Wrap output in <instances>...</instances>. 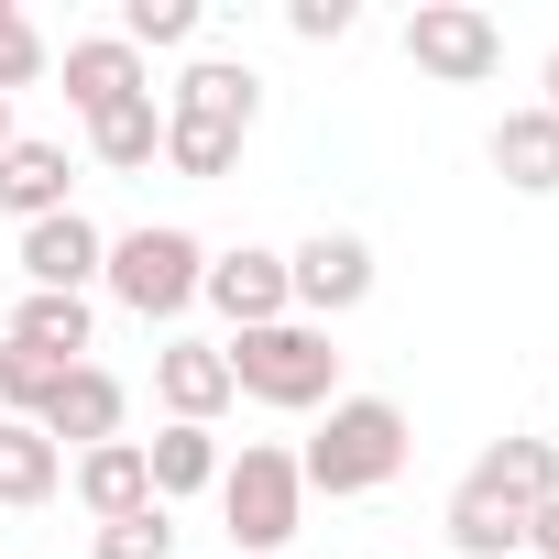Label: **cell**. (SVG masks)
Wrapping results in <instances>:
<instances>
[{
    "label": "cell",
    "instance_id": "6da1fadb",
    "mask_svg": "<svg viewBox=\"0 0 559 559\" xmlns=\"http://www.w3.org/2000/svg\"><path fill=\"white\" fill-rule=\"evenodd\" d=\"M252 121H263V78H252L241 56H198V67L165 88V165L209 187V176H230V165H241Z\"/></svg>",
    "mask_w": 559,
    "mask_h": 559
},
{
    "label": "cell",
    "instance_id": "7a4b0ae2",
    "mask_svg": "<svg viewBox=\"0 0 559 559\" xmlns=\"http://www.w3.org/2000/svg\"><path fill=\"white\" fill-rule=\"evenodd\" d=\"M406 450H417V428H406L395 395H341V406L319 417V439L297 450V483H308V493H384V483L406 472Z\"/></svg>",
    "mask_w": 559,
    "mask_h": 559
},
{
    "label": "cell",
    "instance_id": "3957f363",
    "mask_svg": "<svg viewBox=\"0 0 559 559\" xmlns=\"http://www.w3.org/2000/svg\"><path fill=\"white\" fill-rule=\"evenodd\" d=\"M219 362H230V395H252V406H274V417L341 406V352H330V330H308V319L241 330V341H219Z\"/></svg>",
    "mask_w": 559,
    "mask_h": 559
},
{
    "label": "cell",
    "instance_id": "277c9868",
    "mask_svg": "<svg viewBox=\"0 0 559 559\" xmlns=\"http://www.w3.org/2000/svg\"><path fill=\"white\" fill-rule=\"evenodd\" d=\"M198 274H209V241H198V230H176V219H143V230H121V241H110L99 286H110L132 319H187V308H198Z\"/></svg>",
    "mask_w": 559,
    "mask_h": 559
},
{
    "label": "cell",
    "instance_id": "5b68a950",
    "mask_svg": "<svg viewBox=\"0 0 559 559\" xmlns=\"http://www.w3.org/2000/svg\"><path fill=\"white\" fill-rule=\"evenodd\" d=\"M219 515H230V559H263V548H286V537H297V515H308L297 450H274V439H241V461H219Z\"/></svg>",
    "mask_w": 559,
    "mask_h": 559
},
{
    "label": "cell",
    "instance_id": "8992f818",
    "mask_svg": "<svg viewBox=\"0 0 559 559\" xmlns=\"http://www.w3.org/2000/svg\"><path fill=\"white\" fill-rule=\"evenodd\" d=\"M406 67L439 78V88H483L504 67V23L483 12V0H417L406 12Z\"/></svg>",
    "mask_w": 559,
    "mask_h": 559
},
{
    "label": "cell",
    "instance_id": "52a82bcc",
    "mask_svg": "<svg viewBox=\"0 0 559 559\" xmlns=\"http://www.w3.org/2000/svg\"><path fill=\"white\" fill-rule=\"evenodd\" d=\"M362 297H373V241H362V230H308V241L286 252V308H297L308 330L352 319Z\"/></svg>",
    "mask_w": 559,
    "mask_h": 559
},
{
    "label": "cell",
    "instance_id": "ba28073f",
    "mask_svg": "<svg viewBox=\"0 0 559 559\" xmlns=\"http://www.w3.org/2000/svg\"><path fill=\"white\" fill-rule=\"evenodd\" d=\"M12 263H23V286H34V297H88V286H99V263H110V230H99L88 209H56V219L23 230Z\"/></svg>",
    "mask_w": 559,
    "mask_h": 559
},
{
    "label": "cell",
    "instance_id": "9c48e42d",
    "mask_svg": "<svg viewBox=\"0 0 559 559\" xmlns=\"http://www.w3.org/2000/svg\"><path fill=\"white\" fill-rule=\"evenodd\" d=\"M198 297L230 319V341H241V330H274V319H297V308H286V252H263V241H230V252H209Z\"/></svg>",
    "mask_w": 559,
    "mask_h": 559
},
{
    "label": "cell",
    "instance_id": "30bf717a",
    "mask_svg": "<svg viewBox=\"0 0 559 559\" xmlns=\"http://www.w3.org/2000/svg\"><path fill=\"white\" fill-rule=\"evenodd\" d=\"M461 493H472V504H504V515H537V504L559 493V439H493V450L461 472Z\"/></svg>",
    "mask_w": 559,
    "mask_h": 559
},
{
    "label": "cell",
    "instance_id": "8fae6325",
    "mask_svg": "<svg viewBox=\"0 0 559 559\" xmlns=\"http://www.w3.org/2000/svg\"><path fill=\"white\" fill-rule=\"evenodd\" d=\"M154 395H165V428H219V406H230L219 341H165L154 352Z\"/></svg>",
    "mask_w": 559,
    "mask_h": 559
},
{
    "label": "cell",
    "instance_id": "7c38bea8",
    "mask_svg": "<svg viewBox=\"0 0 559 559\" xmlns=\"http://www.w3.org/2000/svg\"><path fill=\"white\" fill-rule=\"evenodd\" d=\"M154 78H143V56L121 45V34H78L67 45V110L78 121H99V110H121V99H143Z\"/></svg>",
    "mask_w": 559,
    "mask_h": 559
},
{
    "label": "cell",
    "instance_id": "4fadbf2b",
    "mask_svg": "<svg viewBox=\"0 0 559 559\" xmlns=\"http://www.w3.org/2000/svg\"><path fill=\"white\" fill-rule=\"evenodd\" d=\"M121 406H132L121 373H110V362H78V373L56 384V406H45V439H56V450H99V439H121Z\"/></svg>",
    "mask_w": 559,
    "mask_h": 559
},
{
    "label": "cell",
    "instance_id": "5bb4252c",
    "mask_svg": "<svg viewBox=\"0 0 559 559\" xmlns=\"http://www.w3.org/2000/svg\"><path fill=\"white\" fill-rule=\"evenodd\" d=\"M483 154H493V176L515 198H559V110H504Z\"/></svg>",
    "mask_w": 559,
    "mask_h": 559
},
{
    "label": "cell",
    "instance_id": "9a60e30c",
    "mask_svg": "<svg viewBox=\"0 0 559 559\" xmlns=\"http://www.w3.org/2000/svg\"><path fill=\"white\" fill-rule=\"evenodd\" d=\"M67 176H78V165H67V143H34V132H23L12 154H0V209H12V219L34 230V219L78 209V198H67Z\"/></svg>",
    "mask_w": 559,
    "mask_h": 559
},
{
    "label": "cell",
    "instance_id": "2e32d148",
    "mask_svg": "<svg viewBox=\"0 0 559 559\" xmlns=\"http://www.w3.org/2000/svg\"><path fill=\"white\" fill-rule=\"evenodd\" d=\"M78 504L110 526V515H143L154 504V472H143V439H99V450H78Z\"/></svg>",
    "mask_w": 559,
    "mask_h": 559
},
{
    "label": "cell",
    "instance_id": "e0dca14e",
    "mask_svg": "<svg viewBox=\"0 0 559 559\" xmlns=\"http://www.w3.org/2000/svg\"><path fill=\"white\" fill-rule=\"evenodd\" d=\"M219 428H154L143 439V472H154V504H176V493H219Z\"/></svg>",
    "mask_w": 559,
    "mask_h": 559
},
{
    "label": "cell",
    "instance_id": "ac0fdd59",
    "mask_svg": "<svg viewBox=\"0 0 559 559\" xmlns=\"http://www.w3.org/2000/svg\"><path fill=\"white\" fill-rule=\"evenodd\" d=\"M88 330H99L88 297H34V286H23V308H12L0 341H23V352H45V362H88Z\"/></svg>",
    "mask_w": 559,
    "mask_h": 559
},
{
    "label": "cell",
    "instance_id": "d6986e66",
    "mask_svg": "<svg viewBox=\"0 0 559 559\" xmlns=\"http://www.w3.org/2000/svg\"><path fill=\"white\" fill-rule=\"evenodd\" d=\"M88 154H99L110 176H143V165H165V99L143 88V99L99 110V121H88Z\"/></svg>",
    "mask_w": 559,
    "mask_h": 559
},
{
    "label": "cell",
    "instance_id": "ffe728a7",
    "mask_svg": "<svg viewBox=\"0 0 559 559\" xmlns=\"http://www.w3.org/2000/svg\"><path fill=\"white\" fill-rule=\"evenodd\" d=\"M67 373H78V362H45V352H23V341H0V417H12V428H45V406H56Z\"/></svg>",
    "mask_w": 559,
    "mask_h": 559
},
{
    "label": "cell",
    "instance_id": "44dd1931",
    "mask_svg": "<svg viewBox=\"0 0 559 559\" xmlns=\"http://www.w3.org/2000/svg\"><path fill=\"white\" fill-rule=\"evenodd\" d=\"M67 483V450L45 428H0V504H45Z\"/></svg>",
    "mask_w": 559,
    "mask_h": 559
},
{
    "label": "cell",
    "instance_id": "7402d4cb",
    "mask_svg": "<svg viewBox=\"0 0 559 559\" xmlns=\"http://www.w3.org/2000/svg\"><path fill=\"white\" fill-rule=\"evenodd\" d=\"M439 526H450V548H461V559H515V548H526V515L472 504V493H450V515H439Z\"/></svg>",
    "mask_w": 559,
    "mask_h": 559
},
{
    "label": "cell",
    "instance_id": "603a6c76",
    "mask_svg": "<svg viewBox=\"0 0 559 559\" xmlns=\"http://www.w3.org/2000/svg\"><path fill=\"white\" fill-rule=\"evenodd\" d=\"M198 0H121V45L132 56H176V45H198Z\"/></svg>",
    "mask_w": 559,
    "mask_h": 559
},
{
    "label": "cell",
    "instance_id": "cb8c5ba5",
    "mask_svg": "<svg viewBox=\"0 0 559 559\" xmlns=\"http://www.w3.org/2000/svg\"><path fill=\"white\" fill-rule=\"evenodd\" d=\"M45 78V34H34V12H23V0H0V99H12V88H34Z\"/></svg>",
    "mask_w": 559,
    "mask_h": 559
},
{
    "label": "cell",
    "instance_id": "d4e9b609",
    "mask_svg": "<svg viewBox=\"0 0 559 559\" xmlns=\"http://www.w3.org/2000/svg\"><path fill=\"white\" fill-rule=\"evenodd\" d=\"M99 559H176V515H165V504L110 515V526H99Z\"/></svg>",
    "mask_w": 559,
    "mask_h": 559
},
{
    "label": "cell",
    "instance_id": "484cf974",
    "mask_svg": "<svg viewBox=\"0 0 559 559\" xmlns=\"http://www.w3.org/2000/svg\"><path fill=\"white\" fill-rule=\"evenodd\" d=\"M352 23H362L352 0H286V34H297V45H341Z\"/></svg>",
    "mask_w": 559,
    "mask_h": 559
},
{
    "label": "cell",
    "instance_id": "4316f807",
    "mask_svg": "<svg viewBox=\"0 0 559 559\" xmlns=\"http://www.w3.org/2000/svg\"><path fill=\"white\" fill-rule=\"evenodd\" d=\"M526 548H537V559H559V493H548V504L526 515Z\"/></svg>",
    "mask_w": 559,
    "mask_h": 559
},
{
    "label": "cell",
    "instance_id": "83f0119b",
    "mask_svg": "<svg viewBox=\"0 0 559 559\" xmlns=\"http://www.w3.org/2000/svg\"><path fill=\"white\" fill-rule=\"evenodd\" d=\"M12 143H23V132H12V99H0V154H12Z\"/></svg>",
    "mask_w": 559,
    "mask_h": 559
},
{
    "label": "cell",
    "instance_id": "f1b7e54d",
    "mask_svg": "<svg viewBox=\"0 0 559 559\" xmlns=\"http://www.w3.org/2000/svg\"><path fill=\"white\" fill-rule=\"evenodd\" d=\"M537 110H559V56H548V99H537Z\"/></svg>",
    "mask_w": 559,
    "mask_h": 559
},
{
    "label": "cell",
    "instance_id": "f546056e",
    "mask_svg": "<svg viewBox=\"0 0 559 559\" xmlns=\"http://www.w3.org/2000/svg\"><path fill=\"white\" fill-rule=\"evenodd\" d=\"M0 428H12V417H0Z\"/></svg>",
    "mask_w": 559,
    "mask_h": 559
}]
</instances>
